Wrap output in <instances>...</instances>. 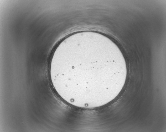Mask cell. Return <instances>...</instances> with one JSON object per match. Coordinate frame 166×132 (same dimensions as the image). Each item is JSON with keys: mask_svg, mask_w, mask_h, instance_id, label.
<instances>
[{"mask_svg": "<svg viewBox=\"0 0 166 132\" xmlns=\"http://www.w3.org/2000/svg\"><path fill=\"white\" fill-rule=\"evenodd\" d=\"M119 63L97 58L56 56L51 62L50 77L55 89L64 100L71 104L90 107L102 100V91L107 89L108 73L119 72L122 64Z\"/></svg>", "mask_w": 166, "mask_h": 132, "instance_id": "6da1fadb", "label": "cell"}]
</instances>
